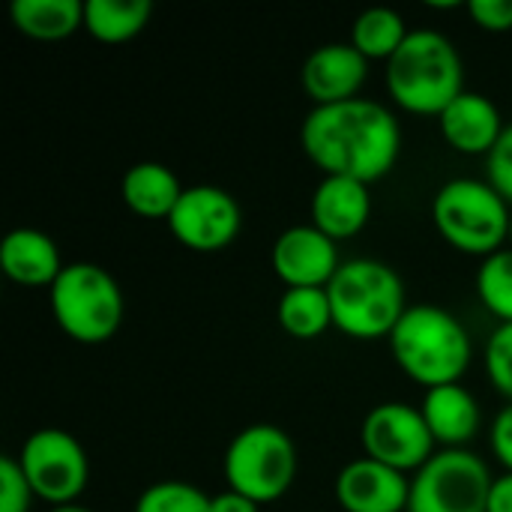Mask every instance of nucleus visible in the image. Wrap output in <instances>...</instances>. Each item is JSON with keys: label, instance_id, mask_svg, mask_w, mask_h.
Listing matches in <instances>:
<instances>
[{"label": "nucleus", "instance_id": "obj_30", "mask_svg": "<svg viewBox=\"0 0 512 512\" xmlns=\"http://www.w3.org/2000/svg\"><path fill=\"white\" fill-rule=\"evenodd\" d=\"M489 447H492L495 459L507 468V474H512V402H507V408L498 411L492 432H489Z\"/></svg>", "mask_w": 512, "mask_h": 512}, {"label": "nucleus", "instance_id": "obj_28", "mask_svg": "<svg viewBox=\"0 0 512 512\" xmlns=\"http://www.w3.org/2000/svg\"><path fill=\"white\" fill-rule=\"evenodd\" d=\"M486 174L489 183L512 204V120L504 126L492 153L486 156Z\"/></svg>", "mask_w": 512, "mask_h": 512}, {"label": "nucleus", "instance_id": "obj_10", "mask_svg": "<svg viewBox=\"0 0 512 512\" xmlns=\"http://www.w3.org/2000/svg\"><path fill=\"white\" fill-rule=\"evenodd\" d=\"M360 441L369 459L402 474H417L435 456V438L423 411L405 402L375 405L363 420Z\"/></svg>", "mask_w": 512, "mask_h": 512}, {"label": "nucleus", "instance_id": "obj_11", "mask_svg": "<svg viewBox=\"0 0 512 512\" xmlns=\"http://www.w3.org/2000/svg\"><path fill=\"white\" fill-rule=\"evenodd\" d=\"M168 228L177 243L192 252H219L237 240L243 228V207L222 186H186L174 213L168 216Z\"/></svg>", "mask_w": 512, "mask_h": 512}, {"label": "nucleus", "instance_id": "obj_3", "mask_svg": "<svg viewBox=\"0 0 512 512\" xmlns=\"http://www.w3.org/2000/svg\"><path fill=\"white\" fill-rule=\"evenodd\" d=\"M387 90L405 111L441 114L465 93V66L456 42L432 27L411 30L387 60Z\"/></svg>", "mask_w": 512, "mask_h": 512}, {"label": "nucleus", "instance_id": "obj_15", "mask_svg": "<svg viewBox=\"0 0 512 512\" xmlns=\"http://www.w3.org/2000/svg\"><path fill=\"white\" fill-rule=\"evenodd\" d=\"M438 126H441L444 141L456 153L489 156L507 123H504L498 105L486 93L465 90L438 114Z\"/></svg>", "mask_w": 512, "mask_h": 512}, {"label": "nucleus", "instance_id": "obj_12", "mask_svg": "<svg viewBox=\"0 0 512 512\" xmlns=\"http://www.w3.org/2000/svg\"><path fill=\"white\" fill-rule=\"evenodd\" d=\"M273 270L288 288H327L342 267L339 246L315 225H291L273 243Z\"/></svg>", "mask_w": 512, "mask_h": 512}, {"label": "nucleus", "instance_id": "obj_16", "mask_svg": "<svg viewBox=\"0 0 512 512\" xmlns=\"http://www.w3.org/2000/svg\"><path fill=\"white\" fill-rule=\"evenodd\" d=\"M372 216L369 183L354 177H324L312 192V225L330 240H348L366 228Z\"/></svg>", "mask_w": 512, "mask_h": 512}, {"label": "nucleus", "instance_id": "obj_27", "mask_svg": "<svg viewBox=\"0 0 512 512\" xmlns=\"http://www.w3.org/2000/svg\"><path fill=\"white\" fill-rule=\"evenodd\" d=\"M36 501L33 486L27 483L21 462L15 456L0 459V512H30Z\"/></svg>", "mask_w": 512, "mask_h": 512}, {"label": "nucleus", "instance_id": "obj_34", "mask_svg": "<svg viewBox=\"0 0 512 512\" xmlns=\"http://www.w3.org/2000/svg\"><path fill=\"white\" fill-rule=\"evenodd\" d=\"M507 243H510V249H512V219H510V240H507Z\"/></svg>", "mask_w": 512, "mask_h": 512}, {"label": "nucleus", "instance_id": "obj_9", "mask_svg": "<svg viewBox=\"0 0 512 512\" xmlns=\"http://www.w3.org/2000/svg\"><path fill=\"white\" fill-rule=\"evenodd\" d=\"M18 462L36 498L48 501L51 507L75 504L90 477V462L84 447L69 432L54 426L36 429L24 441Z\"/></svg>", "mask_w": 512, "mask_h": 512}, {"label": "nucleus", "instance_id": "obj_26", "mask_svg": "<svg viewBox=\"0 0 512 512\" xmlns=\"http://www.w3.org/2000/svg\"><path fill=\"white\" fill-rule=\"evenodd\" d=\"M486 375L492 387L512 402V324H498L486 342Z\"/></svg>", "mask_w": 512, "mask_h": 512}, {"label": "nucleus", "instance_id": "obj_32", "mask_svg": "<svg viewBox=\"0 0 512 512\" xmlns=\"http://www.w3.org/2000/svg\"><path fill=\"white\" fill-rule=\"evenodd\" d=\"M489 512H512V474L495 477V486L489 495Z\"/></svg>", "mask_w": 512, "mask_h": 512}, {"label": "nucleus", "instance_id": "obj_19", "mask_svg": "<svg viewBox=\"0 0 512 512\" xmlns=\"http://www.w3.org/2000/svg\"><path fill=\"white\" fill-rule=\"evenodd\" d=\"M186 186L162 162H135L120 180V195L126 207L141 219H168Z\"/></svg>", "mask_w": 512, "mask_h": 512}, {"label": "nucleus", "instance_id": "obj_2", "mask_svg": "<svg viewBox=\"0 0 512 512\" xmlns=\"http://www.w3.org/2000/svg\"><path fill=\"white\" fill-rule=\"evenodd\" d=\"M387 342L399 369L426 390L459 384L474 354L465 324L444 306L432 303L408 306Z\"/></svg>", "mask_w": 512, "mask_h": 512}, {"label": "nucleus", "instance_id": "obj_7", "mask_svg": "<svg viewBox=\"0 0 512 512\" xmlns=\"http://www.w3.org/2000/svg\"><path fill=\"white\" fill-rule=\"evenodd\" d=\"M228 489L255 504L279 501L297 477V447L291 435L273 423H255L234 435L222 462Z\"/></svg>", "mask_w": 512, "mask_h": 512}, {"label": "nucleus", "instance_id": "obj_13", "mask_svg": "<svg viewBox=\"0 0 512 512\" xmlns=\"http://www.w3.org/2000/svg\"><path fill=\"white\" fill-rule=\"evenodd\" d=\"M369 78V60L348 42H327L315 48L300 69V84L315 105H336L357 99Z\"/></svg>", "mask_w": 512, "mask_h": 512}, {"label": "nucleus", "instance_id": "obj_21", "mask_svg": "<svg viewBox=\"0 0 512 512\" xmlns=\"http://www.w3.org/2000/svg\"><path fill=\"white\" fill-rule=\"evenodd\" d=\"M153 15L150 0H84V30L99 42H129Z\"/></svg>", "mask_w": 512, "mask_h": 512}, {"label": "nucleus", "instance_id": "obj_4", "mask_svg": "<svg viewBox=\"0 0 512 512\" xmlns=\"http://www.w3.org/2000/svg\"><path fill=\"white\" fill-rule=\"evenodd\" d=\"M333 306V327L351 339H390L402 315L408 312V294L402 276L378 258L342 261L327 285Z\"/></svg>", "mask_w": 512, "mask_h": 512}, {"label": "nucleus", "instance_id": "obj_14", "mask_svg": "<svg viewBox=\"0 0 512 512\" xmlns=\"http://www.w3.org/2000/svg\"><path fill=\"white\" fill-rule=\"evenodd\" d=\"M336 501L345 512H408L411 480L402 471L360 456L339 471Z\"/></svg>", "mask_w": 512, "mask_h": 512}, {"label": "nucleus", "instance_id": "obj_25", "mask_svg": "<svg viewBox=\"0 0 512 512\" xmlns=\"http://www.w3.org/2000/svg\"><path fill=\"white\" fill-rule=\"evenodd\" d=\"M210 504H213V495H204L192 483L159 480L138 495L135 512H213Z\"/></svg>", "mask_w": 512, "mask_h": 512}, {"label": "nucleus", "instance_id": "obj_1", "mask_svg": "<svg viewBox=\"0 0 512 512\" xmlns=\"http://www.w3.org/2000/svg\"><path fill=\"white\" fill-rule=\"evenodd\" d=\"M300 144L324 177L375 183L393 171L402 153V126L387 105L357 96L336 105H312L300 126Z\"/></svg>", "mask_w": 512, "mask_h": 512}, {"label": "nucleus", "instance_id": "obj_6", "mask_svg": "<svg viewBox=\"0 0 512 512\" xmlns=\"http://www.w3.org/2000/svg\"><path fill=\"white\" fill-rule=\"evenodd\" d=\"M48 297L57 327L81 345H102L117 336L123 324V288L93 261L66 264L48 288Z\"/></svg>", "mask_w": 512, "mask_h": 512}, {"label": "nucleus", "instance_id": "obj_8", "mask_svg": "<svg viewBox=\"0 0 512 512\" xmlns=\"http://www.w3.org/2000/svg\"><path fill=\"white\" fill-rule=\"evenodd\" d=\"M495 477L471 450L435 453L411 480L408 512H489Z\"/></svg>", "mask_w": 512, "mask_h": 512}, {"label": "nucleus", "instance_id": "obj_24", "mask_svg": "<svg viewBox=\"0 0 512 512\" xmlns=\"http://www.w3.org/2000/svg\"><path fill=\"white\" fill-rule=\"evenodd\" d=\"M477 294L483 306L501 321L512 324V249L504 246L483 258L477 270Z\"/></svg>", "mask_w": 512, "mask_h": 512}, {"label": "nucleus", "instance_id": "obj_17", "mask_svg": "<svg viewBox=\"0 0 512 512\" xmlns=\"http://www.w3.org/2000/svg\"><path fill=\"white\" fill-rule=\"evenodd\" d=\"M63 267L54 237L39 228H12L0 240V270L24 288H51Z\"/></svg>", "mask_w": 512, "mask_h": 512}, {"label": "nucleus", "instance_id": "obj_18", "mask_svg": "<svg viewBox=\"0 0 512 512\" xmlns=\"http://www.w3.org/2000/svg\"><path fill=\"white\" fill-rule=\"evenodd\" d=\"M420 411L426 417L435 444H444V450H465V444L474 441L483 423L480 402L462 384H444L426 390Z\"/></svg>", "mask_w": 512, "mask_h": 512}, {"label": "nucleus", "instance_id": "obj_20", "mask_svg": "<svg viewBox=\"0 0 512 512\" xmlns=\"http://www.w3.org/2000/svg\"><path fill=\"white\" fill-rule=\"evenodd\" d=\"M9 18L15 30L30 39H66L84 27V3L81 0H12Z\"/></svg>", "mask_w": 512, "mask_h": 512}, {"label": "nucleus", "instance_id": "obj_22", "mask_svg": "<svg viewBox=\"0 0 512 512\" xmlns=\"http://www.w3.org/2000/svg\"><path fill=\"white\" fill-rule=\"evenodd\" d=\"M279 327L294 339H318L333 327V306L327 288H288L276 306Z\"/></svg>", "mask_w": 512, "mask_h": 512}, {"label": "nucleus", "instance_id": "obj_23", "mask_svg": "<svg viewBox=\"0 0 512 512\" xmlns=\"http://www.w3.org/2000/svg\"><path fill=\"white\" fill-rule=\"evenodd\" d=\"M411 27L405 18L390 9V6H369L354 18L351 27V45L366 57V60H390L402 42L408 39Z\"/></svg>", "mask_w": 512, "mask_h": 512}, {"label": "nucleus", "instance_id": "obj_31", "mask_svg": "<svg viewBox=\"0 0 512 512\" xmlns=\"http://www.w3.org/2000/svg\"><path fill=\"white\" fill-rule=\"evenodd\" d=\"M213 512H261V504H255L252 498L234 492V489H225L219 495H213Z\"/></svg>", "mask_w": 512, "mask_h": 512}, {"label": "nucleus", "instance_id": "obj_29", "mask_svg": "<svg viewBox=\"0 0 512 512\" xmlns=\"http://www.w3.org/2000/svg\"><path fill=\"white\" fill-rule=\"evenodd\" d=\"M468 15L477 27L489 33L512 30V0H468Z\"/></svg>", "mask_w": 512, "mask_h": 512}, {"label": "nucleus", "instance_id": "obj_33", "mask_svg": "<svg viewBox=\"0 0 512 512\" xmlns=\"http://www.w3.org/2000/svg\"><path fill=\"white\" fill-rule=\"evenodd\" d=\"M48 512H93V510H87V507H81V504H63V507H51Z\"/></svg>", "mask_w": 512, "mask_h": 512}, {"label": "nucleus", "instance_id": "obj_5", "mask_svg": "<svg viewBox=\"0 0 512 512\" xmlns=\"http://www.w3.org/2000/svg\"><path fill=\"white\" fill-rule=\"evenodd\" d=\"M510 201L489 183L474 177L447 180L432 198V222L438 234L465 255L489 258L510 240Z\"/></svg>", "mask_w": 512, "mask_h": 512}]
</instances>
